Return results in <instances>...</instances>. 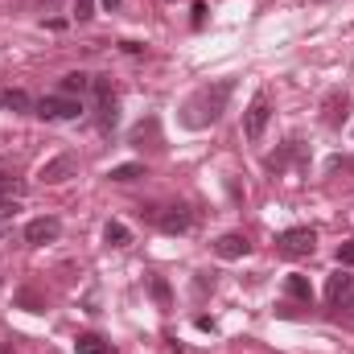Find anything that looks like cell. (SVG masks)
Wrapping results in <instances>:
<instances>
[{
    "label": "cell",
    "instance_id": "1",
    "mask_svg": "<svg viewBox=\"0 0 354 354\" xmlns=\"http://www.w3.org/2000/svg\"><path fill=\"white\" fill-rule=\"evenodd\" d=\"M231 91H235L231 79H218V83H210V87L194 91V95L185 99V107H181V124H185V128H206V124H214V120L227 111Z\"/></svg>",
    "mask_w": 354,
    "mask_h": 354
},
{
    "label": "cell",
    "instance_id": "2",
    "mask_svg": "<svg viewBox=\"0 0 354 354\" xmlns=\"http://www.w3.org/2000/svg\"><path fill=\"white\" fill-rule=\"evenodd\" d=\"M313 248H317V235L309 227H288L276 235V252L284 260H305V256H313Z\"/></svg>",
    "mask_w": 354,
    "mask_h": 354
},
{
    "label": "cell",
    "instance_id": "3",
    "mask_svg": "<svg viewBox=\"0 0 354 354\" xmlns=\"http://www.w3.org/2000/svg\"><path fill=\"white\" fill-rule=\"evenodd\" d=\"M33 115H41V120H79L83 115V99L79 95H46L37 107H33Z\"/></svg>",
    "mask_w": 354,
    "mask_h": 354
},
{
    "label": "cell",
    "instance_id": "4",
    "mask_svg": "<svg viewBox=\"0 0 354 354\" xmlns=\"http://www.w3.org/2000/svg\"><path fill=\"white\" fill-rule=\"evenodd\" d=\"M268 120H272V103H268V95H252V103H248V111H243V136L248 140H260L268 128Z\"/></svg>",
    "mask_w": 354,
    "mask_h": 354
},
{
    "label": "cell",
    "instance_id": "5",
    "mask_svg": "<svg viewBox=\"0 0 354 354\" xmlns=\"http://www.w3.org/2000/svg\"><path fill=\"white\" fill-rule=\"evenodd\" d=\"M91 91H95V99H99V132L115 128V120H120V103H115V95H111V83H107V79H95Z\"/></svg>",
    "mask_w": 354,
    "mask_h": 354
},
{
    "label": "cell",
    "instance_id": "6",
    "mask_svg": "<svg viewBox=\"0 0 354 354\" xmlns=\"http://www.w3.org/2000/svg\"><path fill=\"white\" fill-rule=\"evenodd\" d=\"M58 235H62V223H58L54 214H41V218L25 223V243H33V248H46V243H54Z\"/></svg>",
    "mask_w": 354,
    "mask_h": 354
},
{
    "label": "cell",
    "instance_id": "7",
    "mask_svg": "<svg viewBox=\"0 0 354 354\" xmlns=\"http://www.w3.org/2000/svg\"><path fill=\"white\" fill-rule=\"evenodd\" d=\"M79 174V161H75V157H71V153H62V157H54V161H46V165H41V181H46V185H62V181H71V177Z\"/></svg>",
    "mask_w": 354,
    "mask_h": 354
},
{
    "label": "cell",
    "instance_id": "8",
    "mask_svg": "<svg viewBox=\"0 0 354 354\" xmlns=\"http://www.w3.org/2000/svg\"><path fill=\"white\" fill-rule=\"evenodd\" d=\"M214 252H218L223 260H243V256L252 252V243H248L239 231H227V235H218V239H214Z\"/></svg>",
    "mask_w": 354,
    "mask_h": 354
},
{
    "label": "cell",
    "instance_id": "9",
    "mask_svg": "<svg viewBox=\"0 0 354 354\" xmlns=\"http://www.w3.org/2000/svg\"><path fill=\"white\" fill-rule=\"evenodd\" d=\"M0 107H4V111H12V115H25V111H33L37 103H33L21 87H0Z\"/></svg>",
    "mask_w": 354,
    "mask_h": 354
},
{
    "label": "cell",
    "instance_id": "10",
    "mask_svg": "<svg viewBox=\"0 0 354 354\" xmlns=\"http://www.w3.org/2000/svg\"><path fill=\"white\" fill-rule=\"evenodd\" d=\"M21 198H25V185H21L12 174H0V214H8Z\"/></svg>",
    "mask_w": 354,
    "mask_h": 354
},
{
    "label": "cell",
    "instance_id": "11",
    "mask_svg": "<svg viewBox=\"0 0 354 354\" xmlns=\"http://www.w3.org/2000/svg\"><path fill=\"white\" fill-rule=\"evenodd\" d=\"M351 292H354V276H346V272H334V276H330V284H326L330 305H342Z\"/></svg>",
    "mask_w": 354,
    "mask_h": 354
},
{
    "label": "cell",
    "instance_id": "12",
    "mask_svg": "<svg viewBox=\"0 0 354 354\" xmlns=\"http://www.w3.org/2000/svg\"><path fill=\"white\" fill-rule=\"evenodd\" d=\"M153 218H157V227H161V231H169V235H181V231H189V214H185L181 206L165 210V214H153Z\"/></svg>",
    "mask_w": 354,
    "mask_h": 354
},
{
    "label": "cell",
    "instance_id": "13",
    "mask_svg": "<svg viewBox=\"0 0 354 354\" xmlns=\"http://www.w3.org/2000/svg\"><path fill=\"white\" fill-rule=\"evenodd\" d=\"M87 87H91V75H83V71H71V75H62V83H58L62 95H79V99H83Z\"/></svg>",
    "mask_w": 354,
    "mask_h": 354
},
{
    "label": "cell",
    "instance_id": "14",
    "mask_svg": "<svg viewBox=\"0 0 354 354\" xmlns=\"http://www.w3.org/2000/svg\"><path fill=\"white\" fill-rule=\"evenodd\" d=\"M75 354H111V346L99 334H79L75 338Z\"/></svg>",
    "mask_w": 354,
    "mask_h": 354
},
{
    "label": "cell",
    "instance_id": "15",
    "mask_svg": "<svg viewBox=\"0 0 354 354\" xmlns=\"http://www.w3.org/2000/svg\"><path fill=\"white\" fill-rule=\"evenodd\" d=\"M103 239H107L111 248H128V243H132V231H128L124 223H107V227H103Z\"/></svg>",
    "mask_w": 354,
    "mask_h": 354
},
{
    "label": "cell",
    "instance_id": "16",
    "mask_svg": "<svg viewBox=\"0 0 354 354\" xmlns=\"http://www.w3.org/2000/svg\"><path fill=\"white\" fill-rule=\"evenodd\" d=\"M284 292H288L292 301H309V297H313V288H309L305 276H288V280H284Z\"/></svg>",
    "mask_w": 354,
    "mask_h": 354
},
{
    "label": "cell",
    "instance_id": "17",
    "mask_svg": "<svg viewBox=\"0 0 354 354\" xmlns=\"http://www.w3.org/2000/svg\"><path fill=\"white\" fill-rule=\"evenodd\" d=\"M111 181H136V177H145V165H136V161H128V165H115L111 169Z\"/></svg>",
    "mask_w": 354,
    "mask_h": 354
},
{
    "label": "cell",
    "instance_id": "18",
    "mask_svg": "<svg viewBox=\"0 0 354 354\" xmlns=\"http://www.w3.org/2000/svg\"><path fill=\"white\" fill-rule=\"evenodd\" d=\"M326 169H330V174H354V153H334V157L326 161Z\"/></svg>",
    "mask_w": 354,
    "mask_h": 354
},
{
    "label": "cell",
    "instance_id": "19",
    "mask_svg": "<svg viewBox=\"0 0 354 354\" xmlns=\"http://www.w3.org/2000/svg\"><path fill=\"white\" fill-rule=\"evenodd\" d=\"M149 288H153V297H157V305H169V297H174V292H169V284H165L161 276H153V284H149Z\"/></svg>",
    "mask_w": 354,
    "mask_h": 354
},
{
    "label": "cell",
    "instance_id": "20",
    "mask_svg": "<svg viewBox=\"0 0 354 354\" xmlns=\"http://www.w3.org/2000/svg\"><path fill=\"white\" fill-rule=\"evenodd\" d=\"M75 17L79 21H91L95 17V0H75Z\"/></svg>",
    "mask_w": 354,
    "mask_h": 354
},
{
    "label": "cell",
    "instance_id": "21",
    "mask_svg": "<svg viewBox=\"0 0 354 354\" xmlns=\"http://www.w3.org/2000/svg\"><path fill=\"white\" fill-rule=\"evenodd\" d=\"M338 264H354V239H346V243L338 248Z\"/></svg>",
    "mask_w": 354,
    "mask_h": 354
},
{
    "label": "cell",
    "instance_id": "22",
    "mask_svg": "<svg viewBox=\"0 0 354 354\" xmlns=\"http://www.w3.org/2000/svg\"><path fill=\"white\" fill-rule=\"evenodd\" d=\"M21 305H29V313H41V305H37V297H33V292H21Z\"/></svg>",
    "mask_w": 354,
    "mask_h": 354
},
{
    "label": "cell",
    "instance_id": "23",
    "mask_svg": "<svg viewBox=\"0 0 354 354\" xmlns=\"http://www.w3.org/2000/svg\"><path fill=\"white\" fill-rule=\"evenodd\" d=\"M99 4H103V8H120V0H99Z\"/></svg>",
    "mask_w": 354,
    "mask_h": 354
},
{
    "label": "cell",
    "instance_id": "24",
    "mask_svg": "<svg viewBox=\"0 0 354 354\" xmlns=\"http://www.w3.org/2000/svg\"><path fill=\"white\" fill-rule=\"evenodd\" d=\"M0 354H12V346H8V342H0Z\"/></svg>",
    "mask_w": 354,
    "mask_h": 354
}]
</instances>
